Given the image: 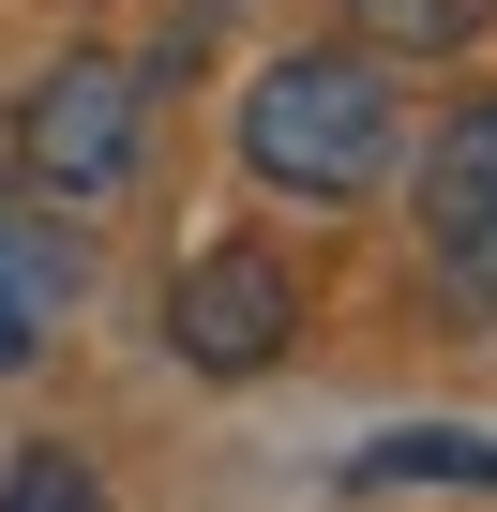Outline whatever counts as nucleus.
Wrapping results in <instances>:
<instances>
[{
	"mask_svg": "<svg viewBox=\"0 0 497 512\" xmlns=\"http://www.w3.org/2000/svg\"><path fill=\"white\" fill-rule=\"evenodd\" d=\"M347 16H362V46H377V61H407V46L437 61V46H467V31H482V0H347Z\"/></svg>",
	"mask_w": 497,
	"mask_h": 512,
	"instance_id": "obj_6",
	"label": "nucleus"
},
{
	"mask_svg": "<svg viewBox=\"0 0 497 512\" xmlns=\"http://www.w3.org/2000/svg\"><path fill=\"white\" fill-rule=\"evenodd\" d=\"M422 272L452 287V317H497V91L422 136Z\"/></svg>",
	"mask_w": 497,
	"mask_h": 512,
	"instance_id": "obj_4",
	"label": "nucleus"
},
{
	"mask_svg": "<svg viewBox=\"0 0 497 512\" xmlns=\"http://www.w3.org/2000/svg\"><path fill=\"white\" fill-rule=\"evenodd\" d=\"M241 166H257L272 196H302V211L377 196V181L407 166V106H392L377 46H302V61H272L257 91H241Z\"/></svg>",
	"mask_w": 497,
	"mask_h": 512,
	"instance_id": "obj_1",
	"label": "nucleus"
},
{
	"mask_svg": "<svg viewBox=\"0 0 497 512\" xmlns=\"http://www.w3.org/2000/svg\"><path fill=\"white\" fill-rule=\"evenodd\" d=\"M287 332H302V287H287L272 241H211V256L166 272V347H181L196 377H272Z\"/></svg>",
	"mask_w": 497,
	"mask_h": 512,
	"instance_id": "obj_2",
	"label": "nucleus"
},
{
	"mask_svg": "<svg viewBox=\"0 0 497 512\" xmlns=\"http://www.w3.org/2000/svg\"><path fill=\"white\" fill-rule=\"evenodd\" d=\"M0 497H16V512H91V467H76V452H31Z\"/></svg>",
	"mask_w": 497,
	"mask_h": 512,
	"instance_id": "obj_7",
	"label": "nucleus"
},
{
	"mask_svg": "<svg viewBox=\"0 0 497 512\" xmlns=\"http://www.w3.org/2000/svg\"><path fill=\"white\" fill-rule=\"evenodd\" d=\"M31 332H46V317H31L16 287H0V377H16V362H31Z\"/></svg>",
	"mask_w": 497,
	"mask_h": 512,
	"instance_id": "obj_8",
	"label": "nucleus"
},
{
	"mask_svg": "<svg viewBox=\"0 0 497 512\" xmlns=\"http://www.w3.org/2000/svg\"><path fill=\"white\" fill-rule=\"evenodd\" d=\"M136 136H151V76L136 61H61L16 106V151H31L46 196H121L136 181Z\"/></svg>",
	"mask_w": 497,
	"mask_h": 512,
	"instance_id": "obj_3",
	"label": "nucleus"
},
{
	"mask_svg": "<svg viewBox=\"0 0 497 512\" xmlns=\"http://www.w3.org/2000/svg\"><path fill=\"white\" fill-rule=\"evenodd\" d=\"M407 482H467V497H497V437L422 422V437H362V452H347V497H407Z\"/></svg>",
	"mask_w": 497,
	"mask_h": 512,
	"instance_id": "obj_5",
	"label": "nucleus"
}]
</instances>
